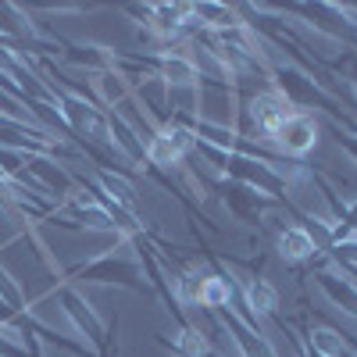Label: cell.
Segmentation results:
<instances>
[{"label":"cell","instance_id":"6da1fadb","mask_svg":"<svg viewBox=\"0 0 357 357\" xmlns=\"http://www.w3.org/2000/svg\"><path fill=\"white\" fill-rule=\"evenodd\" d=\"M318 143H321V118L296 107L272 129V136H268V154L307 165V158L318 151Z\"/></svg>","mask_w":357,"mask_h":357},{"label":"cell","instance_id":"5b68a950","mask_svg":"<svg viewBox=\"0 0 357 357\" xmlns=\"http://www.w3.org/2000/svg\"><path fill=\"white\" fill-rule=\"evenodd\" d=\"M347 336L329 321H307V333H304V357H347Z\"/></svg>","mask_w":357,"mask_h":357},{"label":"cell","instance_id":"52a82bcc","mask_svg":"<svg viewBox=\"0 0 357 357\" xmlns=\"http://www.w3.org/2000/svg\"><path fill=\"white\" fill-rule=\"evenodd\" d=\"M211 343H215V357H254L250 347L243 343V333L218 311H215V336H211Z\"/></svg>","mask_w":357,"mask_h":357},{"label":"cell","instance_id":"277c9868","mask_svg":"<svg viewBox=\"0 0 357 357\" xmlns=\"http://www.w3.org/2000/svg\"><path fill=\"white\" fill-rule=\"evenodd\" d=\"M161 343L175 354V357H215V343L197 321L183 318L172 329V336H161Z\"/></svg>","mask_w":357,"mask_h":357},{"label":"cell","instance_id":"3957f363","mask_svg":"<svg viewBox=\"0 0 357 357\" xmlns=\"http://www.w3.org/2000/svg\"><path fill=\"white\" fill-rule=\"evenodd\" d=\"M61 304H65L68 318L75 321V329H79L89 343H93V347H100V343L107 340V325H104V318L93 311V304H89L75 286H65V289H61Z\"/></svg>","mask_w":357,"mask_h":357},{"label":"cell","instance_id":"7a4b0ae2","mask_svg":"<svg viewBox=\"0 0 357 357\" xmlns=\"http://www.w3.org/2000/svg\"><path fill=\"white\" fill-rule=\"evenodd\" d=\"M225 275L236 286V296H240V304H243V311L254 325H264L279 314V289L264 275L250 272V268H240V264H229Z\"/></svg>","mask_w":357,"mask_h":357},{"label":"cell","instance_id":"ba28073f","mask_svg":"<svg viewBox=\"0 0 357 357\" xmlns=\"http://www.w3.org/2000/svg\"><path fill=\"white\" fill-rule=\"evenodd\" d=\"M0 301H4V307L8 311H15V314H29V301H25V293H22V286L11 279V272L4 264H0Z\"/></svg>","mask_w":357,"mask_h":357},{"label":"cell","instance_id":"8992f818","mask_svg":"<svg viewBox=\"0 0 357 357\" xmlns=\"http://www.w3.org/2000/svg\"><path fill=\"white\" fill-rule=\"evenodd\" d=\"M143 158H146V168H158V172H165V175H178L186 168V158L178 154V146L161 132V126L146 136V143H143Z\"/></svg>","mask_w":357,"mask_h":357}]
</instances>
